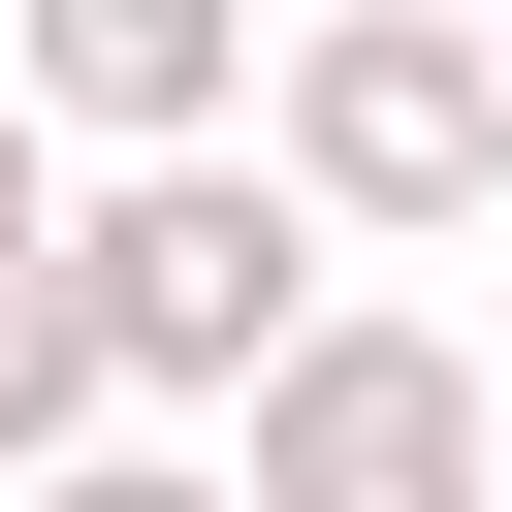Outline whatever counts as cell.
Masks as SVG:
<instances>
[{
  "label": "cell",
  "mask_w": 512,
  "mask_h": 512,
  "mask_svg": "<svg viewBox=\"0 0 512 512\" xmlns=\"http://www.w3.org/2000/svg\"><path fill=\"white\" fill-rule=\"evenodd\" d=\"M256 192H288L320 256L512 224V64H480V0H288V32H256Z\"/></svg>",
  "instance_id": "6da1fadb"
},
{
  "label": "cell",
  "mask_w": 512,
  "mask_h": 512,
  "mask_svg": "<svg viewBox=\"0 0 512 512\" xmlns=\"http://www.w3.org/2000/svg\"><path fill=\"white\" fill-rule=\"evenodd\" d=\"M320 288H352V256L256 192V128H192V160H64V320H96V416H224Z\"/></svg>",
  "instance_id": "7a4b0ae2"
},
{
  "label": "cell",
  "mask_w": 512,
  "mask_h": 512,
  "mask_svg": "<svg viewBox=\"0 0 512 512\" xmlns=\"http://www.w3.org/2000/svg\"><path fill=\"white\" fill-rule=\"evenodd\" d=\"M192 448H224V512H512V480H480V352L384 320V288H320Z\"/></svg>",
  "instance_id": "3957f363"
},
{
  "label": "cell",
  "mask_w": 512,
  "mask_h": 512,
  "mask_svg": "<svg viewBox=\"0 0 512 512\" xmlns=\"http://www.w3.org/2000/svg\"><path fill=\"white\" fill-rule=\"evenodd\" d=\"M0 96H32V160H192V128H256V0H0Z\"/></svg>",
  "instance_id": "277c9868"
},
{
  "label": "cell",
  "mask_w": 512,
  "mask_h": 512,
  "mask_svg": "<svg viewBox=\"0 0 512 512\" xmlns=\"http://www.w3.org/2000/svg\"><path fill=\"white\" fill-rule=\"evenodd\" d=\"M96 448V320H64V224L0 256V480H64Z\"/></svg>",
  "instance_id": "5b68a950"
},
{
  "label": "cell",
  "mask_w": 512,
  "mask_h": 512,
  "mask_svg": "<svg viewBox=\"0 0 512 512\" xmlns=\"http://www.w3.org/2000/svg\"><path fill=\"white\" fill-rule=\"evenodd\" d=\"M0 512H224V448H192V416H96V448H64V480H0Z\"/></svg>",
  "instance_id": "8992f818"
},
{
  "label": "cell",
  "mask_w": 512,
  "mask_h": 512,
  "mask_svg": "<svg viewBox=\"0 0 512 512\" xmlns=\"http://www.w3.org/2000/svg\"><path fill=\"white\" fill-rule=\"evenodd\" d=\"M32 224H64V160H32V96H0V256H32Z\"/></svg>",
  "instance_id": "52a82bcc"
},
{
  "label": "cell",
  "mask_w": 512,
  "mask_h": 512,
  "mask_svg": "<svg viewBox=\"0 0 512 512\" xmlns=\"http://www.w3.org/2000/svg\"><path fill=\"white\" fill-rule=\"evenodd\" d=\"M480 480H512V352H480Z\"/></svg>",
  "instance_id": "ba28073f"
},
{
  "label": "cell",
  "mask_w": 512,
  "mask_h": 512,
  "mask_svg": "<svg viewBox=\"0 0 512 512\" xmlns=\"http://www.w3.org/2000/svg\"><path fill=\"white\" fill-rule=\"evenodd\" d=\"M480 64H512V0H480Z\"/></svg>",
  "instance_id": "9c48e42d"
}]
</instances>
